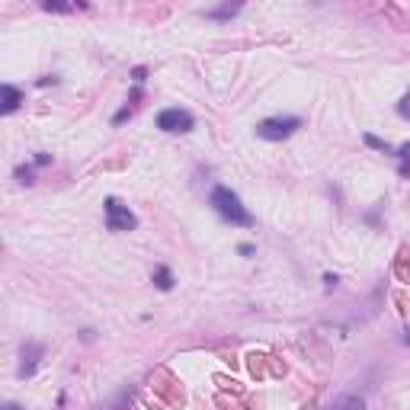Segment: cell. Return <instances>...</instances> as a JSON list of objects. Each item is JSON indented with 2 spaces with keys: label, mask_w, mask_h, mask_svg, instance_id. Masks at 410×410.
I'll return each instance as SVG.
<instances>
[{
  "label": "cell",
  "mask_w": 410,
  "mask_h": 410,
  "mask_svg": "<svg viewBox=\"0 0 410 410\" xmlns=\"http://www.w3.org/2000/svg\"><path fill=\"white\" fill-rule=\"evenodd\" d=\"M241 13V3H231V7H218V10H208L205 16H212V20H228V16Z\"/></svg>",
  "instance_id": "9"
},
{
  "label": "cell",
  "mask_w": 410,
  "mask_h": 410,
  "mask_svg": "<svg viewBox=\"0 0 410 410\" xmlns=\"http://www.w3.org/2000/svg\"><path fill=\"white\" fill-rule=\"evenodd\" d=\"M330 410H365V401L362 397H340L330 404Z\"/></svg>",
  "instance_id": "8"
},
{
  "label": "cell",
  "mask_w": 410,
  "mask_h": 410,
  "mask_svg": "<svg viewBox=\"0 0 410 410\" xmlns=\"http://www.w3.org/2000/svg\"><path fill=\"white\" fill-rule=\"evenodd\" d=\"M192 125H196V119H192V113H186V109H164V113L157 115V129L170 132V135H183V132H190Z\"/></svg>",
  "instance_id": "4"
},
{
  "label": "cell",
  "mask_w": 410,
  "mask_h": 410,
  "mask_svg": "<svg viewBox=\"0 0 410 410\" xmlns=\"http://www.w3.org/2000/svg\"><path fill=\"white\" fill-rule=\"evenodd\" d=\"M365 145L379 148V151H391V145H385V141H381V138H375V135H365Z\"/></svg>",
  "instance_id": "11"
},
{
  "label": "cell",
  "mask_w": 410,
  "mask_h": 410,
  "mask_svg": "<svg viewBox=\"0 0 410 410\" xmlns=\"http://www.w3.org/2000/svg\"><path fill=\"white\" fill-rule=\"evenodd\" d=\"M42 10H48V13H71L74 3H42Z\"/></svg>",
  "instance_id": "10"
},
{
  "label": "cell",
  "mask_w": 410,
  "mask_h": 410,
  "mask_svg": "<svg viewBox=\"0 0 410 410\" xmlns=\"http://www.w3.org/2000/svg\"><path fill=\"white\" fill-rule=\"evenodd\" d=\"M154 282H157V289H164V292L174 289V276H170L167 266H157V269H154Z\"/></svg>",
  "instance_id": "7"
},
{
  "label": "cell",
  "mask_w": 410,
  "mask_h": 410,
  "mask_svg": "<svg viewBox=\"0 0 410 410\" xmlns=\"http://www.w3.org/2000/svg\"><path fill=\"white\" fill-rule=\"evenodd\" d=\"M16 180L29 186V183H32V167H20V170H16Z\"/></svg>",
  "instance_id": "12"
},
{
  "label": "cell",
  "mask_w": 410,
  "mask_h": 410,
  "mask_svg": "<svg viewBox=\"0 0 410 410\" xmlns=\"http://www.w3.org/2000/svg\"><path fill=\"white\" fill-rule=\"evenodd\" d=\"M38 356H42V346H38V343H29V346L23 350V365H20V379H26V375L36 372Z\"/></svg>",
  "instance_id": "5"
},
{
  "label": "cell",
  "mask_w": 410,
  "mask_h": 410,
  "mask_svg": "<svg viewBox=\"0 0 410 410\" xmlns=\"http://www.w3.org/2000/svg\"><path fill=\"white\" fill-rule=\"evenodd\" d=\"M36 164H38V167H45V164H52V157H48V154H38Z\"/></svg>",
  "instance_id": "13"
},
{
  "label": "cell",
  "mask_w": 410,
  "mask_h": 410,
  "mask_svg": "<svg viewBox=\"0 0 410 410\" xmlns=\"http://www.w3.org/2000/svg\"><path fill=\"white\" fill-rule=\"evenodd\" d=\"M103 208H106V228L109 231H135L138 228V218L129 212V205H122L119 199L109 196Z\"/></svg>",
  "instance_id": "3"
},
{
  "label": "cell",
  "mask_w": 410,
  "mask_h": 410,
  "mask_svg": "<svg viewBox=\"0 0 410 410\" xmlns=\"http://www.w3.org/2000/svg\"><path fill=\"white\" fill-rule=\"evenodd\" d=\"M20 103H23V93L16 90L13 84H3V106H0V113H3V115L16 113V109H20Z\"/></svg>",
  "instance_id": "6"
},
{
  "label": "cell",
  "mask_w": 410,
  "mask_h": 410,
  "mask_svg": "<svg viewBox=\"0 0 410 410\" xmlns=\"http://www.w3.org/2000/svg\"><path fill=\"white\" fill-rule=\"evenodd\" d=\"M401 340H404V343H407V346H410V327H407V330H404V337H401Z\"/></svg>",
  "instance_id": "14"
},
{
  "label": "cell",
  "mask_w": 410,
  "mask_h": 410,
  "mask_svg": "<svg viewBox=\"0 0 410 410\" xmlns=\"http://www.w3.org/2000/svg\"><path fill=\"white\" fill-rule=\"evenodd\" d=\"M302 125V119L298 115H279V119H263L257 125V135L263 138V141H282V138H289L292 132Z\"/></svg>",
  "instance_id": "2"
},
{
  "label": "cell",
  "mask_w": 410,
  "mask_h": 410,
  "mask_svg": "<svg viewBox=\"0 0 410 410\" xmlns=\"http://www.w3.org/2000/svg\"><path fill=\"white\" fill-rule=\"evenodd\" d=\"M212 208L225 221L237 225V228H253V215L243 208L241 199H237V192H231L228 186H215L212 190Z\"/></svg>",
  "instance_id": "1"
},
{
  "label": "cell",
  "mask_w": 410,
  "mask_h": 410,
  "mask_svg": "<svg viewBox=\"0 0 410 410\" xmlns=\"http://www.w3.org/2000/svg\"><path fill=\"white\" fill-rule=\"evenodd\" d=\"M3 410H20V404H7V407H3Z\"/></svg>",
  "instance_id": "15"
}]
</instances>
